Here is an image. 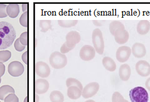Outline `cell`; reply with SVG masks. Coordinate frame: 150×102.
<instances>
[{
    "label": "cell",
    "mask_w": 150,
    "mask_h": 102,
    "mask_svg": "<svg viewBox=\"0 0 150 102\" xmlns=\"http://www.w3.org/2000/svg\"><path fill=\"white\" fill-rule=\"evenodd\" d=\"M66 86L67 87V88L70 87L71 86H76L79 87L81 91H82L83 89V86L82 84V83H81L80 81L74 78H68L66 82Z\"/></svg>",
    "instance_id": "cb8c5ba5"
},
{
    "label": "cell",
    "mask_w": 150,
    "mask_h": 102,
    "mask_svg": "<svg viewBox=\"0 0 150 102\" xmlns=\"http://www.w3.org/2000/svg\"><path fill=\"white\" fill-rule=\"evenodd\" d=\"M96 51L90 45L86 44L83 46L80 51L81 58L85 61H89L93 59L95 57Z\"/></svg>",
    "instance_id": "8992f818"
},
{
    "label": "cell",
    "mask_w": 150,
    "mask_h": 102,
    "mask_svg": "<svg viewBox=\"0 0 150 102\" xmlns=\"http://www.w3.org/2000/svg\"><path fill=\"white\" fill-rule=\"evenodd\" d=\"M136 70L137 73L141 77H147L150 75V63L145 60H141L136 64Z\"/></svg>",
    "instance_id": "8fae6325"
},
{
    "label": "cell",
    "mask_w": 150,
    "mask_h": 102,
    "mask_svg": "<svg viewBox=\"0 0 150 102\" xmlns=\"http://www.w3.org/2000/svg\"><path fill=\"white\" fill-rule=\"evenodd\" d=\"M100 89V85L97 82H91L87 84L82 91V96L87 99L94 96L96 94Z\"/></svg>",
    "instance_id": "5b68a950"
},
{
    "label": "cell",
    "mask_w": 150,
    "mask_h": 102,
    "mask_svg": "<svg viewBox=\"0 0 150 102\" xmlns=\"http://www.w3.org/2000/svg\"><path fill=\"white\" fill-rule=\"evenodd\" d=\"M8 72L12 77H19L24 72V67L21 62L13 61L8 66Z\"/></svg>",
    "instance_id": "ba28073f"
},
{
    "label": "cell",
    "mask_w": 150,
    "mask_h": 102,
    "mask_svg": "<svg viewBox=\"0 0 150 102\" xmlns=\"http://www.w3.org/2000/svg\"><path fill=\"white\" fill-rule=\"evenodd\" d=\"M72 49H70L69 47H67V46L66 45V42L64 43V44L61 46V49H60V51L61 53L62 54H65L68 53L69 52H70V51H71Z\"/></svg>",
    "instance_id": "d6a6232c"
},
{
    "label": "cell",
    "mask_w": 150,
    "mask_h": 102,
    "mask_svg": "<svg viewBox=\"0 0 150 102\" xmlns=\"http://www.w3.org/2000/svg\"><path fill=\"white\" fill-rule=\"evenodd\" d=\"M67 96L71 99H77L82 96V91L76 86H71L67 89Z\"/></svg>",
    "instance_id": "e0dca14e"
},
{
    "label": "cell",
    "mask_w": 150,
    "mask_h": 102,
    "mask_svg": "<svg viewBox=\"0 0 150 102\" xmlns=\"http://www.w3.org/2000/svg\"><path fill=\"white\" fill-rule=\"evenodd\" d=\"M5 72V65L3 63L0 62V78L4 75Z\"/></svg>",
    "instance_id": "836d02e7"
},
{
    "label": "cell",
    "mask_w": 150,
    "mask_h": 102,
    "mask_svg": "<svg viewBox=\"0 0 150 102\" xmlns=\"http://www.w3.org/2000/svg\"><path fill=\"white\" fill-rule=\"evenodd\" d=\"M27 54L28 52L27 51H26L25 52H24L23 54L22 55V59L23 60V62L26 64H28V58H27Z\"/></svg>",
    "instance_id": "e575fe53"
},
{
    "label": "cell",
    "mask_w": 150,
    "mask_h": 102,
    "mask_svg": "<svg viewBox=\"0 0 150 102\" xmlns=\"http://www.w3.org/2000/svg\"><path fill=\"white\" fill-rule=\"evenodd\" d=\"M125 102H128V101H127V100H126V99H125Z\"/></svg>",
    "instance_id": "7bdbcfd3"
},
{
    "label": "cell",
    "mask_w": 150,
    "mask_h": 102,
    "mask_svg": "<svg viewBox=\"0 0 150 102\" xmlns=\"http://www.w3.org/2000/svg\"><path fill=\"white\" fill-rule=\"evenodd\" d=\"M118 74L120 79L122 81H128L131 74V70L129 65L126 63L121 65L119 68Z\"/></svg>",
    "instance_id": "9a60e30c"
},
{
    "label": "cell",
    "mask_w": 150,
    "mask_h": 102,
    "mask_svg": "<svg viewBox=\"0 0 150 102\" xmlns=\"http://www.w3.org/2000/svg\"><path fill=\"white\" fill-rule=\"evenodd\" d=\"M48 81L44 79H38L35 82V91L37 94L46 93L49 89Z\"/></svg>",
    "instance_id": "7c38bea8"
},
{
    "label": "cell",
    "mask_w": 150,
    "mask_h": 102,
    "mask_svg": "<svg viewBox=\"0 0 150 102\" xmlns=\"http://www.w3.org/2000/svg\"><path fill=\"white\" fill-rule=\"evenodd\" d=\"M24 102H28V97L27 96H26V97L25 98Z\"/></svg>",
    "instance_id": "60d3db41"
},
{
    "label": "cell",
    "mask_w": 150,
    "mask_h": 102,
    "mask_svg": "<svg viewBox=\"0 0 150 102\" xmlns=\"http://www.w3.org/2000/svg\"><path fill=\"white\" fill-rule=\"evenodd\" d=\"M13 87L8 85H5L0 87V99L4 101L6 97L11 93H15Z\"/></svg>",
    "instance_id": "ffe728a7"
},
{
    "label": "cell",
    "mask_w": 150,
    "mask_h": 102,
    "mask_svg": "<svg viewBox=\"0 0 150 102\" xmlns=\"http://www.w3.org/2000/svg\"><path fill=\"white\" fill-rule=\"evenodd\" d=\"M131 53V49L130 47L126 46H121L116 51V59L121 63L126 62L129 60Z\"/></svg>",
    "instance_id": "52a82bcc"
},
{
    "label": "cell",
    "mask_w": 150,
    "mask_h": 102,
    "mask_svg": "<svg viewBox=\"0 0 150 102\" xmlns=\"http://www.w3.org/2000/svg\"><path fill=\"white\" fill-rule=\"evenodd\" d=\"M35 72L38 76L42 78H46L50 75L51 70L46 63L40 61L35 64Z\"/></svg>",
    "instance_id": "30bf717a"
},
{
    "label": "cell",
    "mask_w": 150,
    "mask_h": 102,
    "mask_svg": "<svg viewBox=\"0 0 150 102\" xmlns=\"http://www.w3.org/2000/svg\"></svg>",
    "instance_id": "f6af8a7d"
},
{
    "label": "cell",
    "mask_w": 150,
    "mask_h": 102,
    "mask_svg": "<svg viewBox=\"0 0 150 102\" xmlns=\"http://www.w3.org/2000/svg\"><path fill=\"white\" fill-rule=\"evenodd\" d=\"M14 47H15V49H16V51H18V52H21L26 48L25 46L23 45L21 43L19 38H17L16 39L15 44H14Z\"/></svg>",
    "instance_id": "f546056e"
},
{
    "label": "cell",
    "mask_w": 150,
    "mask_h": 102,
    "mask_svg": "<svg viewBox=\"0 0 150 102\" xmlns=\"http://www.w3.org/2000/svg\"><path fill=\"white\" fill-rule=\"evenodd\" d=\"M92 40L93 48L96 52L99 54H102L104 52L105 43L102 31L98 28H95L92 34Z\"/></svg>",
    "instance_id": "3957f363"
},
{
    "label": "cell",
    "mask_w": 150,
    "mask_h": 102,
    "mask_svg": "<svg viewBox=\"0 0 150 102\" xmlns=\"http://www.w3.org/2000/svg\"><path fill=\"white\" fill-rule=\"evenodd\" d=\"M112 102H125V99L120 92L115 91L113 94Z\"/></svg>",
    "instance_id": "4316f807"
},
{
    "label": "cell",
    "mask_w": 150,
    "mask_h": 102,
    "mask_svg": "<svg viewBox=\"0 0 150 102\" xmlns=\"http://www.w3.org/2000/svg\"><path fill=\"white\" fill-rule=\"evenodd\" d=\"M78 23V20H59L58 23L63 28H70L76 26Z\"/></svg>",
    "instance_id": "603a6c76"
},
{
    "label": "cell",
    "mask_w": 150,
    "mask_h": 102,
    "mask_svg": "<svg viewBox=\"0 0 150 102\" xmlns=\"http://www.w3.org/2000/svg\"></svg>",
    "instance_id": "ee69618b"
},
{
    "label": "cell",
    "mask_w": 150,
    "mask_h": 102,
    "mask_svg": "<svg viewBox=\"0 0 150 102\" xmlns=\"http://www.w3.org/2000/svg\"><path fill=\"white\" fill-rule=\"evenodd\" d=\"M28 12H25L22 15L20 18V23L23 27H27L28 26Z\"/></svg>",
    "instance_id": "83f0119b"
},
{
    "label": "cell",
    "mask_w": 150,
    "mask_h": 102,
    "mask_svg": "<svg viewBox=\"0 0 150 102\" xmlns=\"http://www.w3.org/2000/svg\"><path fill=\"white\" fill-rule=\"evenodd\" d=\"M16 36V31L11 24L6 22H0V49L10 47Z\"/></svg>",
    "instance_id": "6da1fadb"
},
{
    "label": "cell",
    "mask_w": 150,
    "mask_h": 102,
    "mask_svg": "<svg viewBox=\"0 0 150 102\" xmlns=\"http://www.w3.org/2000/svg\"><path fill=\"white\" fill-rule=\"evenodd\" d=\"M35 102H39L40 98H39V97H38V96L37 94H35Z\"/></svg>",
    "instance_id": "f35d334b"
},
{
    "label": "cell",
    "mask_w": 150,
    "mask_h": 102,
    "mask_svg": "<svg viewBox=\"0 0 150 102\" xmlns=\"http://www.w3.org/2000/svg\"><path fill=\"white\" fill-rule=\"evenodd\" d=\"M50 100L51 102H64V96L63 94L59 91H54L50 94Z\"/></svg>",
    "instance_id": "7402d4cb"
},
{
    "label": "cell",
    "mask_w": 150,
    "mask_h": 102,
    "mask_svg": "<svg viewBox=\"0 0 150 102\" xmlns=\"http://www.w3.org/2000/svg\"><path fill=\"white\" fill-rule=\"evenodd\" d=\"M4 102H19V99L15 93H11L6 97Z\"/></svg>",
    "instance_id": "f1b7e54d"
},
{
    "label": "cell",
    "mask_w": 150,
    "mask_h": 102,
    "mask_svg": "<svg viewBox=\"0 0 150 102\" xmlns=\"http://www.w3.org/2000/svg\"><path fill=\"white\" fill-rule=\"evenodd\" d=\"M11 52L7 50H4L0 51V62L5 63L10 59Z\"/></svg>",
    "instance_id": "484cf974"
},
{
    "label": "cell",
    "mask_w": 150,
    "mask_h": 102,
    "mask_svg": "<svg viewBox=\"0 0 150 102\" xmlns=\"http://www.w3.org/2000/svg\"><path fill=\"white\" fill-rule=\"evenodd\" d=\"M132 53L136 58H140L144 57L146 54L145 46L141 43H135L131 49Z\"/></svg>",
    "instance_id": "5bb4252c"
},
{
    "label": "cell",
    "mask_w": 150,
    "mask_h": 102,
    "mask_svg": "<svg viewBox=\"0 0 150 102\" xmlns=\"http://www.w3.org/2000/svg\"><path fill=\"white\" fill-rule=\"evenodd\" d=\"M50 63L54 69L64 68L67 63V58L64 54L59 52H54L51 54L49 58Z\"/></svg>",
    "instance_id": "277c9868"
},
{
    "label": "cell",
    "mask_w": 150,
    "mask_h": 102,
    "mask_svg": "<svg viewBox=\"0 0 150 102\" xmlns=\"http://www.w3.org/2000/svg\"><path fill=\"white\" fill-rule=\"evenodd\" d=\"M145 86L146 87V88L150 91V77L146 81Z\"/></svg>",
    "instance_id": "d590c367"
},
{
    "label": "cell",
    "mask_w": 150,
    "mask_h": 102,
    "mask_svg": "<svg viewBox=\"0 0 150 102\" xmlns=\"http://www.w3.org/2000/svg\"><path fill=\"white\" fill-rule=\"evenodd\" d=\"M20 41L23 45L26 46L27 45V32H25L22 33L19 38Z\"/></svg>",
    "instance_id": "1f68e13d"
},
{
    "label": "cell",
    "mask_w": 150,
    "mask_h": 102,
    "mask_svg": "<svg viewBox=\"0 0 150 102\" xmlns=\"http://www.w3.org/2000/svg\"><path fill=\"white\" fill-rule=\"evenodd\" d=\"M86 102H96L95 101H93V100H91V99H90V100H88V101H86Z\"/></svg>",
    "instance_id": "ab89813d"
},
{
    "label": "cell",
    "mask_w": 150,
    "mask_h": 102,
    "mask_svg": "<svg viewBox=\"0 0 150 102\" xmlns=\"http://www.w3.org/2000/svg\"><path fill=\"white\" fill-rule=\"evenodd\" d=\"M66 40V41L65 42L67 47L73 49L75 48L76 45L80 42V34L77 31H72L67 34Z\"/></svg>",
    "instance_id": "9c48e42d"
},
{
    "label": "cell",
    "mask_w": 150,
    "mask_h": 102,
    "mask_svg": "<svg viewBox=\"0 0 150 102\" xmlns=\"http://www.w3.org/2000/svg\"><path fill=\"white\" fill-rule=\"evenodd\" d=\"M131 102H148L149 94L146 89L142 87H136L132 89L129 93Z\"/></svg>",
    "instance_id": "7a4b0ae2"
},
{
    "label": "cell",
    "mask_w": 150,
    "mask_h": 102,
    "mask_svg": "<svg viewBox=\"0 0 150 102\" xmlns=\"http://www.w3.org/2000/svg\"><path fill=\"white\" fill-rule=\"evenodd\" d=\"M150 22L148 20H141L137 26V31L141 35H145L150 31Z\"/></svg>",
    "instance_id": "2e32d148"
},
{
    "label": "cell",
    "mask_w": 150,
    "mask_h": 102,
    "mask_svg": "<svg viewBox=\"0 0 150 102\" xmlns=\"http://www.w3.org/2000/svg\"><path fill=\"white\" fill-rule=\"evenodd\" d=\"M1 78H0V83H1Z\"/></svg>",
    "instance_id": "b9f144b4"
},
{
    "label": "cell",
    "mask_w": 150,
    "mask_h": 102,
    "mask_svg": "<svg viewBox=\"0 0 150 102\" xmlns=\"http://www.w3.org/2000/svg\"><path fill=\"white\" fill-rule=\"evenodd\" d=\"M122 28H125V27L123 23L119 21H113L109 25L110 32L113 36L117 30Z\"/></svg>",
    "instance_id": "44dd1931"
},
{
    "label": "cell",
    "mask_w": 150,
    "mask_h": 102,
    "mask_svg": "<svg viewBox=\"0 0 150 102\" xmlns=\"http://www.w3.org/2000/svg\"><path fill=\"white\" fill-rule=\"evenodd\" d=\"M115 41L120 44L126 43L129 39V33L125 28H122L117 30L114 34Z\"/></svg>",
    "instance_id": "4fadbf2b"
},
{
    "label": "cell",
    "mask_w": 150,
    "mask_h": 102,
    "mask_svg": "<svg viewBox=\"0 0 150 102\" xmlns=\"http://www.w3.org/2000/svg\"><path fill=\"white\" fill-rule=\"evenodd\" d=\"M40 27L41 28L42 32H46L51 28V21L50 20H41L40 21Z\"/></svg>",
    "instance_id": "d4e9b609"
},
{
    "label": "cell",
    "mask_w": 150,
    "mask_h": 102,
    "mask_svg": "<svg viewBox=\"0 0 150 102\" xmlns=\"http://www.w3.org/2000/svg\"><path fill=\"white\" fill-rule=\"evenodd\" d=\"M6 11L8 16L12 18H15L18 16L20 13L19 5L17 4H10L7 6Z\"/></svg>",
    "instance_id": "d6986e66"
},
{
    "label": "cell",
    "mask_w": 150,
    "mask_h": 102,
    "mask_svg": "<svg viewBox=\"0 0 150 102\" xmlns=\"http://www.w3.org/2000/svg\"><path fill=\"white\" fill-rule=\"evenodd\" d=\"M102 65L106 70L113 72L116 70V64L114 60L110 57H105L102 59Z\"/></svg>",
    "instance_id": "ac0fdd59"
},
{
    "label": "cell",
    "mask_w": 150,
    "mask_h": 102,
    "mask_svg": "<svg viewBox=\"0 0 150 102\" xmlns=\"http://www.w3.org/2000/svg\"><path fill=\"white\" fill-rule=\"evenodd\" d=\"M27 6H28V4H24L22 5V11L24 12H27Z\"/></svg>",
    "instance_id": "74e56055"
},
{
    "label": "cell",
    "mask_w": 150,
    "mask_h": 102,
    "mask_svg": "<svg viewBox=\"0 0 150 102\" xmlns=\"http://www.w3.org/2000/svg\"><path fill=\"white\" fill-rule=\"evenodd\" d=\"M7 6L5 4H0V18H5L7 16Z\"/></svg>",
    "instance_id": "4dcf8cb0"
},
{
    "label": "cell",
    "mask_w": 150,
    "mask_h": 102,
    "mask_svg": "<svg viewBox=\"0 0 150 102\" xmlns=\"http://www.w3.org/2000/svg\"><path fill=\"white\" fill-rule=\"evenodd\" d=\"M101 21H97V20H93V23L96 26H101L103 25V23Z\"/></svg>",
    "instance_id": "8d00e7d4"
}]
</instances>
